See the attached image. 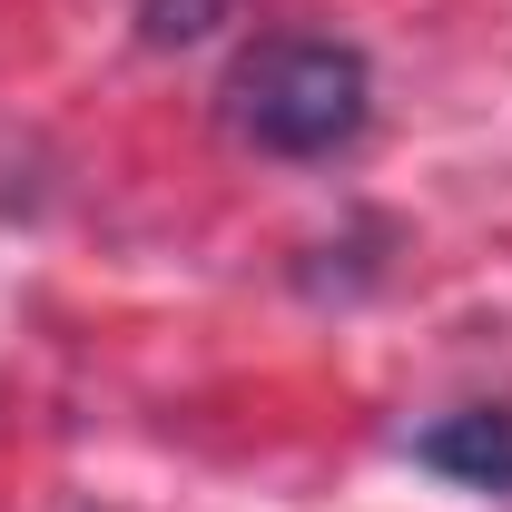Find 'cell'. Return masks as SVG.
<instances>
[{
    "mask_svg": "<svg viewBox=\"0 0 512 512\" xmlns=\"http://www.w3.org/2000/svg\"><path fill=\"white\" fill-rule=\"evenodd\" d=\"M365 119H375V69L355 40L286 30L227 69V128L266 158H335L365 138Z\"/></svg>",
    "mask_w": 512,
    "mask_h": 512,
    "instance_id": "obj_1",
    "label": "cell"
},
{
    "mask_svg": "<svg viewBox=\"0 0 512 512\" xmlns=\"http://www.w3.org/2000/svg\"><path fill=\"white\" fill-rule=\"evenodd\" d=\"M414 463L463 483V493H512V414L503 404H463V414L414 434Z\"/></svg>",
    "mask_w": 512,
    "mask_h": 512,
    "instance_id": "obj_2",
    "label": "cell"
},
{
    "mask_svg": "<svg viewBox=\"0 0 512 512\" xmlns=\"http://www.w3.org/2000/svg\"><path fill=\"white\" fill-rule=\"evenodd\" d=\"M227 10H237V0H138V40H148V50H188Z\"/></svg>",
    "mask_w": 512,
    "mask_h": 512,
    "instance_id": "obj_3",
    "label": "cell"
}]
</instances>
